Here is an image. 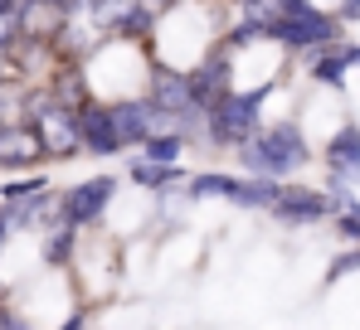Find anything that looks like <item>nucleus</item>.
<instances>
[{"mask_svg":"<svg viewBox=\"0 0 360 330\" xmlns=\"http://www.w3.org/2000/svg\"><path fill=\"white\" fill-rule=\"evenodd\" d=\"M278 93V78H263L258 88H229L200 112V136L210 151H234L263 126V103Z\"/></svg>","mask_w":360,"mask_h":330,"instance_id":"obj_1","label":"nucleus"},{"mask_svg":"<svg viewBox=\"0 0 360 330\" xmlns=\"http://www.w3.org/2000/svg\"><path fill=\"white\" fill-rule=\"evenodd\" d=\"M243 175H268V180H288L311 165V146H307V131L302 121L283 117V121H268L258 126L243 146H234Z\"/></svg>","mask_w":360,"mask_h":330,"instance_id":"obj_2","label":"nucleus"},{"mask_svg":"<svg viewBox=\"0 0 360 330\" xmlns=\"http://www.w3.org/2000/svg\"><path fill=\"white\" fill-rule=\"evenodd\" d=\"M346 39V20L336 10H321L316 0L292 5V10H278L268 20V44H283V49H321V44H341Z\"/></svg>","mask_w":360,"mask_h":330,"instance_id":"obj_3","label":"nucleus"},{"mask_svg":"<svg viewBox=\"0 0 360 330\" xmlns=\"http://www.w3.org/2000/svg\"><path fill=\"white\" fill-rule=\"evenodd\" d=\"M321 161H326V194H331V204L346 209L360 185V126L356 121H346V126H336L326 136Z\"/></svg>","mask_w":360,"mask_h":330,"instance_id":"obj_4","label":"nucleus"},{"mask_svg":"<svg viewBox=\"0 0 360 330\" xmlns=\"http://www.w3.org/2000/svg\"><path fill=\"white\" fill-rule=\"evenodd\" d=\"M117 199V175H88L78 185L59 190V209H54V223H73V228H98L108 219Z\"/></svg>","mask_w":360,"mask_h":330,"instance_id":"obj_5","label":"nucleus"},{"mask_svg":"<svg viewBox=\"0 0 360 330\" xmlns=\"http://www.w3.org/2000/svg\"><path fill=\"white\" fill-rule=\"evenodd\" d=\"M268 214H273L278 223H288V228H307V223L331 219V214H336V204H331V194H326V190H316V185L278 180V194H273Z\"/></svg>","mask_w":360,"mask_h":330,"instance_id":"obj_6","label":"nucleus"},{"mask_svg":"<svg viewBox=\"0 0 360 330\" xmlns=\"http://www.w3.org/2000/svg\"><path fill=\"white\" fill-rule=\"evenodd\" d=\"M185 78H190V98H195V107L205 112L219 93H229V88H234V49H224V44L214 39L205 54L185 68Z\"/></svg>","mask_w":360,"mask_h":330,"instance_id":"obj_7","label":"nucleus"},{"mask_svg":"<svg viewBox=\"0 0 360 330\" xmlns=\"http://www.w3.org/2000/svg\"><path fill=\"white\" fill-rule=\"evenodd\" d=\"M73 126H78L83 156L108 161V156H122V151H127L122 136H117V121H112V107H108L103 98H88L83 107H73Z\"/></svg>","mask_w":360,"mask_h":330,"instance_id":"obj_8","label":"nucleus"},{"mask_svg":"<svg viewBox=\"0 0 360 330\" xmlns=\"http://www.w3.org/2000/svg\"><path fill=\"white\" fill-rule=\"evenodd\" d=\"M44 161H49L44 136L25 117L0 121V170H34V165H44Z\"/></svg>","mask_w":360,"mask_h":330,"instance_id":"obj_9","label":"nucleus"},{"mask_svg":"<svg viewBox=\"0 0 360 330\" xmlns=\"http://www.w3.org/2000/svg\"><path fill=\"white\" fill-rule=\"evenodd\" d=\"M307 78L331 88V93H346V78H351V63L341 54V44H321V49H307Z\"/></svg>","mask_w":360,"mask_h":330,"instance_id":"obj_10","label":"nucleus"},{"mask_svg":"<svg viewBox=\"0 0 360 330\" xmlns=\"http://www.w3.org/2000/svg\"><path fill=\"white\" fill-rule=\"evenodd\" d=\"M185 175H190V170H185L180 161H146V156H136V161L127 165V180L141 185V190H151V194L185 185Z\"/></svg>","mask_w":360,"mask_h":330,"instance_id":"obj_11","label":"nucleus"},{"mask_svg":"<svg viewBox=\"0 0 360 330\" xmlns=\"http://www.w3.org/2000/svg\"><path fill=\"white\" fill-rule=\"evenodd\" d=\"M180 190H185V199H195V204H200V199H224V204H229L234 190H239V175H229V170H190Z\"/></svg>","mask_w":360,"mask_h":330,"instance_id":"obj_12","label":"nucleus"},{"mask_svg":"<svg viewBox=\"0 0 360 330\" xmlns=\"http://www.w3.org/2000/svg\"><path fill=\"white\" fill-rule=\"evenodd\" d=\"M78 243H83V228L73 223H49L44 228V268H68L78 258Z\"/></svg>","mask_w":360,"mask_h":330,"instance_id":"obj_13","label":"nucleus"},{"mask_svg":"<svg viewBox=\"0 0 360 330\" xmlns=\"http://www.w3.org/2000/svg\"><path fill=\"white\" fill-rule=\"evenodd\" d=\"M54 180L34 165V170H20L15 180H0V204H20V199H30V194H39V190H49Z\"/></svg>","mask_w":360,"mask_h":330,"instance_id":"obj_14","label":"nucleus"},{"mask_svg":"<svg viewBox=\"0 0 360 330\" xmlns=\"http://www.w3.org/2000/svg\"><path fill=\"white\" fill-rule=\"evenodd\" d=\"M185 136L180 131H156V136H146L141 146H136V156H146V161H180L185 156Z\"/></svg>","mask_w":360,"mask_h":330,"instance_id":"obj_15","label":"nucleus"},{"mask_svg":"<svg viewBox=\"0 0 360 330\" xmlns=\"http://www.w3.org/2000/svg\"><path fill=\"white\" fill-rule=\"evenodd\" d=\"M351 272H360V243H351L346 253H336V258L326 263V286H336L341 277H351Z\"/></svg>","mask_w":360,"mask_h":330,"instance_id":"obj_16","label":"nucleus"},{"mask_svg":"<svg viewBox=\"0 0 360 330\" xmlns=\"http://www.w3.org/2000/svg\"><path fill=\"white\" fill-rule=\"evenodd\" d=\"M331 219H336V233H341L346 243H360V199H351L346 209H336Z\"/></svg>","mask_w":360,"mask_h":330,"instance_id":"obj_17","label":"nucleus"},{"mask_svg":"<svg viewBox=\"0 0 360 330\" xmlns=\"http://www.w3.org/2000/svg\"><path fill=\"white\" fill-rule=\"evenodd\" d=\"M20 39H25V29H20V15H15V10H5V15H0V58L15 54V44H20Z\"/></svg>","mask_w":360,"mask_h":330,"instance_id":"obj_18","label":"nucleus"},{"mask_svg":"<svg viewBox=\"0 0 360 330\" xmlns=\"http://www.w3.org/2000/svg\"><path fill=\"white\" fill-rule=\"evenodd\" d=\"M336 15H341L346 25H360V0H341V5H336Z\"/></svg>","mask_w":360,"mask_h":330,"instance_id":"obj_19","label":"nucleus"},{"mask_svg":"<svg viewBox=\"0 0 360 330\" xmlns=\"http://www.w3.org/2000/svg\"><path fill=\"white\" fill-rule=\"evenodd\" d=\"M341 54H346L351 68H360V44H346V39H341Z\"/></svg>","mask_w":360,"mask_h":330,"instance_id":"obj_20","label":"nucleus"},{"mask_svg":"<svg viewBox=\"0 0 360 330\" xmlns=\"http://www.w3.org/2000/svg\"><path fill=\"white\" fill-rule=\"evenodd\" d=\"M49 5H59V10H68V15L78 10V0H49Z\"/></svg>","mask_w":360,"mask_h":330,"instance_id":"obj_21","label":"nucleus"},{"mask_svg":"<svg viewBox=\"0 0 360 330\" xmlns=\"http://www.w3.org/2000/svg\"><path fill=\"white\" fill-rule=\"evenodd\" d=\"M15 5H20V0H0V15H5V10H15Z\"/></svg>","mask_w":360,"mask_h":330,"instance_id":"obj_22","label":"nucleus"},{"mask_svg":"<svg viewBox=\"0 0 360 330\" xmlns=\"http://www.w3.org/2000/svg\"><path fill=\"white\" fill-rule=\"evenodd\" d=\"M151 5H156V10H166V5H180V0H151Z\"/></svg>","mask_w":360,"mask_h":330,"instance_id":"obj_23","label":"nucleus"},{"mask_svg":"<svg viewBox=\"0 0 360 330\" xmlns=\"http://www.w3.org/2000/svg\"><path fill=\"white\" fill-rule=\"evenodd\" d=\"M88 5H93V0H78V10H88Z\"/></svg>","mask_w":360,"mask_h":330,"instance_id":"obj_24","label":"nucleus"}]
</instances>
